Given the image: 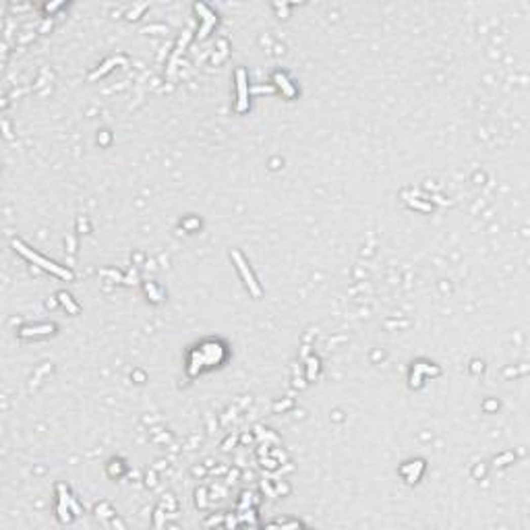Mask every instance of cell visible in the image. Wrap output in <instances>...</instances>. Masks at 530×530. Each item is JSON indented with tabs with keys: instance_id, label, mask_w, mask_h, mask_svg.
Instances as JSON below:
<instances>
[{
	"instance_id": "obj_1",
	"label": "cell",
	"mask_w": 530,
	"mask_h": 530,
	"mask_svg": "<svg viewBox=\"0 0 530 530\" xmlns=\"http://www.w3.org/2000/svg\"><path fill=\"white\" fill-rule=\"evenodd\" d=\"M13 247H15V251H19L21 255L23 257H27L29 261H33V263H37L41 270H46V272H52V274H56V276H60V278H64V280H73V272H69V270H64V268H60V265H56L54 261H48V259H43L41 255H37V253H33L29 247H25L23 242L21 240H13Z\"/></svg>"
},
{
	"instance_id": "obj_2",
	"label": "cell",
	"mask_w": 530,
	"mask_h": 530,
	"mask_svg": "<svg viewBox=\"0 0 530 530\" xmlns=\"http://www.w3.org/2000/svg\"><path fill=\"white\" fill-rule=\"evenodd\" d=\"M234 259H236V263H238V270H240L242 278L247 280V286H249V290H251V292H253L255 296H259V294H261V288H259V284L255 282V278H253L251 270H247V265H245V261L240 259V255H238V253H234Z\"/></svg>"
},
{
	"instance_id": "obj_3",
	"label": "cell",
	"mask_w": 530,
	"mask_h": 530,
	"mask_svg": "<svg viewBox=\"0 0 530 530\" xmlns=\"http://www.w3.org/2000/svg\"><path fill=\"white\" fill-rule=\"evenodd\" d=\"M238 112L247 110V83H245V71H238Z\"/></svg>"
},
{
	"instance_id": "obj_4",
	"label": "cell",
	"mask_w": 530,
	"mask_h": 530,
	"mask_svg": "<svg viewBox=\"0 0 530 530\" xmlns=\"http://www.w3.org/2000/svg\"><path fill=\"white\" fill-rule=\"evenodd\" d=\"M52 329H54L52 325H41V327H35V329L27 327V329H23V331H21V336H31V334H48V331H52Z\"/></svg>"
},
{
	"instance_id": "obj_5",
	"label": "cell",
	"mask_w": 530,
	"mask_h": 530,
	"mask_svg": "<svg viewBox=\"0 0 530 530\" xmlns=\"http://www.w3.org/2000/svg\"><path fill=\"white\" fill-rule=\"evenodd\" d=\"M58 298H60V302H62L64 306H69V311H71V313H77V304H73V302H71V296H69V294L60 292V294H58Z\"/></svg>"
}]
</instances>
